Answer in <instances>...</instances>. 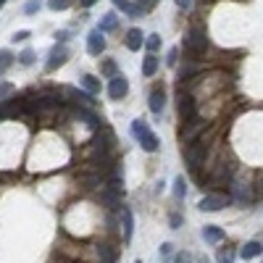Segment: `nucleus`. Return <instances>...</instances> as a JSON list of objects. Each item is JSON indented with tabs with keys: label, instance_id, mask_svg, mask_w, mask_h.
Here are the masks:
<instances>
[{
	"label": "nucleus",
	"instance_id": "nucleus-33",
	"mask_svg": "<svg viewBox=\"0 0 263 263\" xmlns=\"http://www.w3.org/2000/svg\"><path fill=\"white\" fill-rule=\"evenodd\" d=\"M53 11H63V8H69V0H50L48 3Z\"/></svg>",
	"mask_w": 263,
	"mask_h": 263
},
{
	"label": "nucleus",
	"instance_id": "nucleus-3",
	"mask_svg": "<svg viewBox=\"0 0 263 263\" xmlns=\"http://www.w3.org/2000/svg\"><path fill=\"white\" fill-rule=\"evenodd\" d=\"M232 203V195L229 192H213V195H205L200 203V211H208V213H213V211H221L224 205H229Z\"/></svg>",
	"mask_w": 263,
	"mask_h": 263
},
{
	"label": "nucleus",
	"instance_id": "nucleus-26",
	"mask_svg": "<svg viewBox=\"0 0 263 263\" xmlns=\"http://www.w3.org/2000/svg\"><path fill=\"white\" fill-rule=\"evenodd\" d=\"M184 192H187V187H184V177H177V182H174V195H177V200H182Z\"/></svg>",
	"mask_w": 263,
	"mask_h": 263
},
{
	"label": "nucleus",
	"instance_id": "nucleus-25",
	"mask_svg": "<svg viewBox=\"0 0 263 263\" xmlns=\"http://www.w3.org/2000/svg\"><path fill=\"white\" fill-rule=\"evenodd\" d=\"M147 129H150V126H147V124H145L142 119H137V121H132V135H135V140H137V137L142 135V132H147Z\"/></svg>",
	"mask_w": 263,
	"mask_h": 263
},
{
	"label": "nucleus",
	"instance_id": "nucleus-27",
	"mask_svg": "<svg viewBox=\"0 0 263 263\" xmlns=\"http://www.w3.org/2000/svg\"><path fill=\"white\" fill-rule=\"evenodd\" d=\"M11 63H13V55H11V50H0V71H3V69H8Z\"/></svg>",
	"mask_w": 263,
	"mask_h": 263
},
{
	"label": "nucleus",
	"instance_id": "nucleus-11",
	"mask_svg": "<svg viewBox=\"0 0 263 263\" xmlns=\"http://www.w3.org/2000/svg\"><path fill=\"white\" fill-rule=\"evenodd\" d=\"M179 116H182V121L195 116V100L190 95H179Z\"/></svg>",
	"mask_w": 263,
	"mask_h": 263
},
{
	"label": "nucleus",
	"instance_id": "nucleus-8",
	"mask_svg": "<svg viewBox=\"0 0 263 263\" xmlns=\"http://www.w3.org/2000/svg\"><path fill=\"white\" fill-rule=\"evenodd\" d=\"M95 150H98V156H108V153L114 150V132L103 129L100 135L95 137Z\"/></svg>",
	"mask_w": 263,
	"mask_h": 263
},
{
	"label": "nucleus",
	"instance_id": "nucleus-12",
	"mask_svg": "<svg viewBox=\"0 0 263 263\" xmlns=\"http://www.w3.org/2000/svg\"><path fill=\"white\" fill-rule=\"evenodd\" d=\"M150 111L153 114H163V105H166V92L163 90H153L150 92Z\"/></svg>",
	"mask_w": 263,
	"mask_h": 263
},
{
	"label": "nucleus",
	"instance_id": "nucleus-28",
	"mask_svg": "<svg viewBox=\"0 0 263 263\" xmlns=\"http://www.w3.org/2000/svg\"><path fill=\"white\" fill-rule=\"evenodd\" d=\"M156 3H158V0H137V8H140L142 13H147V11L156 8Z\"/></svg>",
	"mask_w": 263,
	"mask_h": 263
},
{
	"label": "nucleus",
	"instance_id": "nucleus-4",
	"mask_svg": "<svg viewBox=\"0 0 263 263\" xmlns=\"http://www.w3.org/2000/svg\"><path fill=\"white\" fill-rule=\"evenodd\" d=\"M126 92H129L126 77H124V74L111 77V84H108V95H111V100H121V98H126Z\"/></svg>",
	"mask_w": 263,
	"mask_h": 263
},
{
	"label": "nucleus",
	"instance_id": "nucleus-6",
	"mask_svg": "<svg viewBox=\"0 0 263 263\" xmlns=\"http://www.w3.org/2000/svg\"><path fill=\"white\" fill-rule=\"evenodd\" d=\"M66 58H69V50H66L63 45H55V48L50 50V55H48L45 71H55L58 66H63V63H66Z\"/></svg>",
	"mask_w": 263,
	"mask_h": 263
},
{
	"label": "nucleus",
	"instance_id": "nucleus-5",
	"mask_svg": "<svg viewBox=\"0 0 263 263\" xmlns=\"http://www.w3.org/2000/svg\"><path fill=\"white\" fill-rule=\"evenodd\" d=\"M229 195H232V200L239 203V205H248L253 197H255L248 184H239V182H232V184H229Z\"/></svg>",
	"mask_w": 263,
	"mask_h": 263
},
{
	"label": "nucleus",
	"instance_id": "nucleus-20",
	"mask_svg": "<svg viewBox=\"0 0 263 263\" xmlns=\"http://www.w3.org/2000/svg\"><path fill=\"white\" fill-rule=\"evenodd\" d=\"M260 253H263V245H260V242H248L242 250H239V255H242L245 260H250V258H258Z\"/></svg>",
	"mask_w": 263,
	"mask_h": 263
},
{
	"label": "nucleus",
	"instance_id": "nucleus-24",
	"mask_svg": "<svg viewBox=\"0 0 263 263\" xmlns=\"http://www.w3.org/2000/svg\"><path fill=\"white\" fill-rule=\"evenodd\" d=\"M145 48H147L150 53H156V50L161 48V37H158V34H147V40H145Z\"/></svg>",
	"mask_w": 263,
	"mask_h": 263
},
{
	"label": "nucleus",
	"instance_id": "nucleus-42",
	"mask_svg": "<svg viewBox=\"0 0 263 263\" xmlns=\"http://www.w3.org/2000/svg\"><path fill=\"white\" fill-rule=\"evenodd\" d=\"M3 3H6V0H0V6H3Z\"/></svg>",
	"mask_w": 263,
	"mask_h": 263
},
{
	"label": "nucleus",
	"instance_id": "nucleus-19",
	"mask_svg": "<svg viewBox=\"0 0 263 263\" xmlns=\"http://www.w3.org/2000/svg\"><path fill=\"white\" fill-rule=\"evenodd\" d=\"M116 27H119V16H116V13H105V16L100 18V27H98V29H100V32H114Z\"/></svg>",
	"mask_w": 263,
	"mask_h": 263
},
{
	"label": "nucleus",
	"instance_id": "nucleus-16",
	"mask_svg": "<svg viewBox=\"0 0 263 263\" xmlns=\"http://www.w3.org/2000/svg\"><path fill=\"white\" fill-rule=\"evenodd\" d=\"M158 63H161L158 55H156V53H150V55L142 61V74H145V77H153V74L158 71Z\"/></svg>",
	"mask_w": 263,
	"mask_h": 263
},
{
	"label": "nucleus",
	"instance_id": "nucleus-10",
	"mask_svg": "<svg viewBox=\"0 0 263 263\" xmlns=\"http://www.w3.org/2000/svg\"><path fill=\"white\" fill-rule=\"evenodd\" d=\"M137 142H140V147L145 150V153H156L158 147H161V142H158V137L153 135V132L147 129V132H142V135L137 137Z\"/></svg>",
	"mask_w": 263,
	"mask_h": 263
},
{
	"label": "nucleus",
	"instance_id": "nucleus-39",
	"mask_svg": "<svg viewBox=\"0 0 263 263\" xmlns=\"http://www.w3.org/2000/svg\"><path fill=\"white\" fill-rule=\"evenodd\" d=\"M95 3H98V0H79L82 8H90V6H95Z\"/></svg>",
	"mask_w": 263,
	"mask_h": 263
},
{
	"label": "nucleus",
	"instance_id": "nucleus-1",
	"mask_svg": "<svg viewBox=\"0 0 263 263\" xmlns=\"http://www.w3.org/2000/svg\"><path fill=\"white\" fill-rule=\"evenodd\" d=\"M205 50H208V37H205V29L192 27V29L187 32V37H184V55H187L190 61H197Z\"/></svg>",
	"mask_w": 263,
	"mask_h": 263
},
{
	"label": "nucleus",
	"instance_id": "nucleus-41",
	"mask_svg": "<svg viewBox=\"0 0 263 263\" xmlns=\"http://www.w3.org/2000/svg\"><path fill=\"white\" fill-rule=\"evenodd\" d=\"M260 195H263V182H260Z\"/></svg>",
	"mask_w": 263,
	"mask_h": 263
},
{
	"label": "nucleus",
	"instance_id": "nucleus-23",
	"mask_svg": "<svg viewBox=\"0 0 263 263\" xmlns=\"http://www.w3.org/2000/svg\"><path fill=\"white\" fill-rule=\"evenodd\" d=\"M234 248H221L218 250V263H234Z\"/></svg>",
	"mask_w": 263,
	"mask_h": 263
},
{
	"label": "nucleus",
	"instance_id": "nucleus-32",
	"mask_svg": "<svg viewBox=\"0 0 263 263\" xmlns=\"http://www.w3.org/2000/svg\"><path fill=\"white\" fill-rule=\"evenodd\" d=\"M177 61H179V48H171L168 55H166V63L168 66H177Z\"/></svg>",
	"mask_w": 263,
	"mask_h": 263
},
{
	"label": "nucleus",
	"instance_id": "nucleus-36",
	"mask_svg": "<svg viewBox=\"0 0 263 263\" xmlns=\"http://www.w3.org/2000/svg\"><path fill=\"white\" fill-rule=\"evenodd\" d=\"M174 263H192V253H187V250L179 253L177 258H174Z\"/></svg>",
	"mask_w": 263,
	"mask_h": 263
},
{
	"label": "nucleus",
	"instance_id": "nucleus-21",
	"mask_svg": "<svg viewBox=\"0 0 263 263\" xmlns=\"http://www.w3.org/2000/svg\"><path fill=\"white\" fill-rule=\"evenodd\" d=\"M98 258H100V263H116V250L111 245H100L98 248Z\"/></svg>",
	"mask_w": 263,
	"mask_h": 263
},
{
	"label": "nucleus",
	"instance_id": "nucleus-7",
	"mask_svg": "<svg viewBox=\"0 0 263 263\" xmlns=\"http://www.w3.org/2000/svg\"><path fill=\"white\" fill-rule=\"evenodd\" d=\"M119 218H121V237H124V242H129V239H132V229H135L132 211L126 205H119Z\"/></svg>",
	"mask_w": 263,
	"mask_h": 263
},
{
	"label": "nucleus",
	"instance_id": "nucleus-18",
	"mask_svg": "<svg viewBox=\"0 0 263 263\" xmlns=\"http://www.w3.org/2000/svg\"><path fill=\"white\" fill-rule=\"evenodd\" d=\"M203 239H205V242H211V245H216V242H221V239H224V232L218 229V227H205L203 229Z\"/></svg>",
	"mask_w": 263,
	"mask_h": 263
},
{
	"label": "nucleus",
	"instance_id": "nucleus-29",
	"mask_svg": "<svg viewBox=\"0 0 263 263\" xmlns=\"http://www.w3.org/2000/svg\"><path fill=\"white\" fill-rule=\"evenodd\" d=\"M18 63H21V66H32V63H34V53H32V50H24V53L18 55Z\"/></svg>",
	"mask_w": 263,
	"mask_h": 263
},
{
	"label": "nucleus",
	"instance_id": "nucleus-40",
	"mask_svg": "<svg viewBox=\"0 0 263 263\" xmlns=\"http://www.w3.org/2000/svg\"><path fill=\"white\" fill-rule=\"evenodd\" d=\"M200 263H208V258H200Z\"/></svg>",
	"mask_w": 263,
	"mask_h": 263
},
{
	"label": "nucleus",
	"instance_id": "nucleus-2",
	"mask_svg": "<svg viewBox=\"0 0 263 263\" xmlns=\"http://www.w3.org/2000/svg\"><path fill=\"white\" fill-rule=\"evenodd\" d=\"M184 158H187V163H190V168H192V174L197 179H203L200 177V166L205 163V142H190V145H184Z\"/></svg>",
	"mask_w": 263,
	"mask_h": 263
},
{
	"label": "nucleus",
	"instance_id": "nucleus-35",
	"mask_svg": "<svg viewBox=\"0 0 263 263\" xmlns=\"http://www.w3.org/2000/svg\"><path fill=\"white\" fill-rule=\"evenodd\" d=\"M11 92H13V87H11V84H0V103H3Z\"/></svg>",
	"mask_w": 263,
	"mask_h": 263
},
{
	"label": "nucleus",
	"instance_id": "nucleus-17",
	"mask_svg": "<svg viewBox=\"0 0 263 263\" xmlns=\"http://www.w3.org/2000/svg\"><path fill=\"white\" fill-rule=\"evenodd\" d=\"M82 84H84V90L90 92V95H100V79H98V77L84 74V77H82Z\"/></svg>",
	"mask_w": 263,
	"mask_h": 263
},
{
	"label": "nucleus",
	"instance_id": "nucleus-9",
	"mask_svg": "<svg viewBox=\"0 0 263 263\" xmlns=\"http://www.w3.org/2000/svg\"><path fill=\"white\" fill-rule=\"evenodd\" d=\"M87 50H90V55H100L105 50V40H103L100 29H92L90 34H87Z\"/></svg>",
	"mask_w": 263,
	"mask_h": 263
},
{
	"label": "nucleus",
	"instance_id": "nucleus-14",
	"mask_svg": "<svg viewBox=\"0 0 263 263\" xmlns=\"http://www.w3.org/2000/svg\"><path fill=\"white\" fill-rule=\"evenodd\" d=\"M77 116L87 124V126H100V119L92 114V108H84V105H77Z\"/></svg>",
	"mask_w": 263,
	"mask_h": 263
},
{
	"label": "nucleus",
	"instance_id": "nucleus-30",
	"mask_svg": "<svg viewBox=\"0 0 263 263\" xmlns=\"http://www.w3.org/2000/svg\"><path fill=\"white\" fill-rule=\"evenodd\" d=\"M161 258H163V260H171V258H174V245H171V242H163V245H161Z\"/></svg>",
	"mask_w": 263,
	"mask_h": 263
},
{
	"label": "nucleus",
	"instance_id": "nucleus-13",
	"mask_svg": "<svg viewBox=\"0 0 263 263\" xmlns=\"http://www.w3.org/2000/svg\"><path fill=\"white\" fill-rule=\"evenodd\" d=\"M142 45H145L142 32H140V29H129V32H126V48H129V50H140Z\"/></svg>",
	"mask_w": 263,
	"mask_h": 263
},
{
	"label": "nucleus",
	"instance_id": "nucleus-38",
	"mask_svg": "<svg viewBox=\"0 0 263 263\" xmlns=\"http://www.w3.org/2000/svg\"><path fill=\"white\" fill-rule=\"evenodd\" d=\"M177 6H179V8H184V11H187V8H190V6H192V0H177Z\"/></svg>",
	"mask_w": 263,
	"mask_h": 263
},
{
	"label": "nucleus",
	"instance_id": "nucleus-15",
	"mask_svg": "<svg viewBox=\"0 0 263 263\" xmlns=\"http://www.w3.org/2000/svg\"><path fill=\"white\" fill-rule=\"evenodd\" d=\"M114 6H116V8H121L129 18H140V16H142V11H140L137 6H132L129 0H114Z\"/></svg>",
	"mask_w": 263,
	"mask_h": 263
},
{
	"label": "nucleus",
	"instance_id": "nucleus-37",
	"mask_svg": "<svg viewBox=\"0 0 263 263\" xmlns=\"http://www.w3.org/2000/svg\"><path fill=\"white\" fill-rule=\"evenodd\" d=\"M168 221H171V229H179V227H182V216H179V213H171Z\"/></svg>",
	"mask_w": 263,
	"mask_h": 263
},
{
	"label": "nucleus",
	"instance_id": "nucleus-43",
	"mask_svg": "<svg viewBox=\"0 0 263 263\" xmlns=\"http://www.w3.org/2000/svg\"><path fill=\"white\" fill-rule=\"evenodd\" d=\"M135 263H142V260H135Z\"/></svg>",
	"mask_w": 263,
	"mask_h": 263
},
{
	"label": "nucleus",
	"instance_id": "nucleus-22",
	"mask_svg": "<svg viewBox=\"0 0 263 263\" xmlns=\"http://www.w3.org/2000/svg\"><path fill=\"white\" fill-rule=\"evenodd\" d=\"M100 71H103L105 77H116V74H119V71H116V61H114V58L103 61V63H100Z\"/></svg>",
	"mask_w": 263,
	"mask_h": 263
},
{
	"label": "nucleus",
	"instance_id": "nucleus-34",
	"mask_svg": "<svg viewBox=\"0 0 263 263\" xmlns=\"http://www.w3.org/2000/svg\"><path fill=\"white\" fill-rule=\"evenodd\" d=\"M29 37H32V34H29V32H27V29H21V32H16V34H13V37H11V40H13V42H27V40H29Z\"/></svg>",
	"mask_w": 263,
	"mask_h": 263
},
{
	"label": "nucleus",
	"instance_id": "nucleus-31",
	"mask_svg": "<svg viewBox=\"0 0 263 263\" xmlns=\"http://www.w3.org/2000/svg\"><path fill=\"white\" fill-rule=\"evenodd\" d=\"M40 8H42V3H40V0H29V3L24 6V13H27V16H32V13H37Z\"/></svg>",
	"mask_w": 263,
	"mask_h": 263
}]
</instances>
